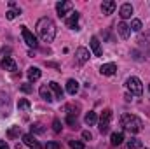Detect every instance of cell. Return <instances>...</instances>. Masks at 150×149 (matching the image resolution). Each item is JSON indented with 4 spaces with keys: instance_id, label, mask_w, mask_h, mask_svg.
Instances as JSON below:
<instances>
[{
    "instance_id": "cell-1",
    "label": "cell",
    "mask_w": 150,
    "mask_h": 149,
    "mask_svg": "<svg viewBox=\"0 0 150 149\" xmlns=\"http://www.w3.org/2000/svg\"><path fill=\"white\" fill-rule=\"evenodd\" d=\"M37 34L44 42H52L56 37V25L51 18H40L37 21Z\"/></svg>"
},
{
    "instance_id": "cell-2",
    "label": "cell",
    "mask_w": 150,
    "mask_h": 149,
    "mask_svg": "<svg viewBox=\"0 0 150 149\" xmlns=\"http://www.w3.org/2000/svg\"><path fill=\"white\" fill-rule=\"evenodd\" d=\"M120 123H122L124 130H127V132H131V133H138V132L142 130V126H143V125H142V119L136 117V116H133V114L122 116Z\"/></svg>"
},
{
    "instance_id": "cell-3",
    "label": "cell",
    "mask_w": 150,
    "mask_h": 149,
    "mask_svg": "<svg viewBox=\"0 0 150 149\" xmlns=\"http://www.w3.org/2000/svg\"><path fill=\"white\" fill-rule=\"evenodd\" d=\"M126 86H127V90L131 91V95L140 97V95L143 93V84H142V81H140L138 77H129V79L126 81Z\"/></svg>"
},
{
    "instance_id": "cell-4",
    "label": "cell",
    "mask_w": 150,
    "mask_h": 149,
    "mask_svg": "<svg viewBox=\"0 0 150 149\" xmlns=\"http://www.w3.org/2000/svg\"><path fill=\"white\" fill-rule=\"evenodd\" d=\"M110 119H112V111H110V109H105L103 114H101V117H100V123H98V125H100L98 128H100L101 133H107V132H108V128H110Z\"/></svg>"
},
{
    "instance_id": "cell-5",
    "label": "cell",
    "mask_w": 150,
    "mask_h": 149,
    "mask_svg": "<svg viewBox=\"0 0 150 149\" xmlns=\"http://www.w3.org/2000/svg\"><path fill=\"white\" fill-rule=\"evenodd\" d=\"M72 2H58L56 4V12L59 18H67L70 12H72Z\"/></svg>"
},
{
    "instance_id": "cell-6",
    "label": "cell",
    "mask_w": 150,
    "mask_h": 149,
    "mask_svg": "<svg viewBox=\"0 0 150 149\" xmlns=\"http://www.w3.org/2000/svg\"><path fill=\"white\" fill-rule=\"evenodd\" d=\"M21 34H23V39H25V42H26V46H30V47H37L38 46V42H37V37L23 25L21 27Z\"/></svg>"
},
{
    "instance_id": "cell-7",
    "label": "cell",
    "mask_w": 150,
    "mask_h": 149,
    "mask_svg": "<svg viewBox=\"0 0 150 149\" xmlns=\"http://www.w3.org/2000/svg\"><path fill=\"white\" fill-rule=\"evenodd\" d=\"M23 142H25L26 146L33 148V149H40V148H42V144H40L37 139L33 137V133H25V135H23Z\"/></svg>"
},
{
    "instance_id": "cell-8",
    "label": "cell",
    "mask_w": 150,
    "mask_h": 149,
    "mask_svg": "<svg viewBox=\"0 0 150 149\" xmlns=\"http://www.w3.org/2000/svg\"><path fill=\"white\" fill-rule=\"evenodd\" d=\"M0 67H2L4 70H9V72H14V70H18V65H16V62H14L11 56H5V58L2 60Z\"/></svg>"
},
{
    "instance_id": "cell-9",
    "label": "cell",
    "mask_w": 150,
    "mask_h": 149,
    "mask_svg": "<svg viewBox=\"0 0 150 149\" xmlns=\"http://www.w3.org/2000/svg\"><path fill=\"white\" fill-rule=\"evenodd\" d=\"M77 21H79V12H70L67 18H65V25L68 27V28H72V30H79V27H77Z\"/></svg>"
},
{
    "instance_id": "cell-10",
    "label": "cell",
    "mask_w": 150,
    "mask_h": 149,
    "mask_svg": "<svg viewBox=\"0 0 150 149\" xmlns=\"http://www.w3.org/2000/svg\"><path fill=\"white\" fill-rule=\"evenodd\" d=\"M75 58H77L79 63H86V62L89 60V49H87V47H79V49L75 51Z\"/></svg>"
},
{
    "instance_id": "cell-11",
    "label": "cell",
    "mask_w": 150,
    "mask_h": 149,
    "mask_svg": "<svg viewBox=\"0 0 150 149\" xmlns=\"http://www.w3.org/2000/svg\"><path fill=\"white\" fill-rule=\"evenodd\" d=\"M38 93H40V97H42L45 102H52V100H54L52 91H51V88H49L47 84H42V86H40V90H38Z\"/></svg>"
},
{
    "instance_id": "cell-12",
    "label": "cell",
    "mask_w": 150,
    "mask_h": 149,
    "mask_svg": "<svg viewBox=\"0 0 150 149\" xmlns=\"http://www.w3.org/2000/svg\"><path fill=\"white\" fill-rule=\"evenodd\" d=\"M117 32H119V35L122 39H129V35H131V28H129V25L124 23V21H120V23L117 25Z\"/></svg>"
},
{
    "instance_id": "cell-13",
    "label": "cell",
    "mask_w": 150,
    "mask_h": 149,
    "mask_svg": "<svg viewBox=\"0 0 150 149\" xmlns=\"http://www.w3.org/2000/svg\"><path fill=\"white\" fill-rule=\"evenodd\" d=\"M115 7H117V4H115L113 0H105V2L101 4V12H103L105 16H108V14H112L113 11H115Z\"/></svg>"
},
{
    "instance_id": "cell-14",
    "label": "cell",
    "mask_w": 150,
    "mask_h": 149,
    "mask_svg": "<svg viewBox=\"0 0 150 149\" xmlns=\"http://www.w3.org/2000/svg\"><path fill=\"white\" fill-rule=\"evenodd\" d=\"M117 72V65L115 63H105L100 67V74L101 75H113Z\"/></svg>"
},
{
    "instance_id": "cell-15",
    "label": "cell",
    "mask_w": 150,
    "mask_h": 149,
    "mask_svg": "<svg viewBox=\"0 0 150 149\" xmlns=\"http://www.w3.org/2000/svg\"><path fill=\"white\" fill-rule=\"evenodd\" d=\"M119 14H120V18H122V19L131 18V14H133V5H131V4H122V5H120V11H119Z\"/></svg>"
},
{
    "instance_id": "cell-16",
    "label": "cell",
    "mask_w": 150,
    "mask_h": 149,
    "mask_svg": "<svg viewBox=\"0 0 150 149\" xmlns=\"http://www.w3.org/2000/svg\"><path fill=\"white\" fill-rule=\"evenodd\" d=\"M91 49H93L94 56H101V54H103V51H101V44H100L98 37H91Z\"/></svg>"
},
{
    "instance_id": "cell-17",
    "label": "cell",
    "mask_w": 150,
    "mask_h": 149,
    "mask_svg": "<svg viewBox=\"0 0 150 149\" xmlns=\"http://www.w3.org/2000/svg\"><path fill=\"white\" fill-rule=\"evenodd\" d=\"M49 88H51V91H54V98H58V100L63 98V90H61V86H59L58 82L51 81V82H49Z\"/></svg>"
},
{
    "instance_id": "cell-18",
    "label": "cell",
    "mask_w": 150,
    "mask_h": 149,
    "mask_svg": "<svg viewBox=\"0 0 150 149\" xmlns=\"http://www.w3.org/2000/svg\"><path fill=\"white\" fill-rule=\"evenodd\" d=\"M67 91H68L70 95H77V91H79V81L68 79V81H67Z\"/></svg>"
},
{
    "instance_id": "cell-19",
    "label": "cell",
    "mask_w": 150,
    "mask_h": 149,
    "mask_svg": "<svg viewBox=\"0 0 150 149\" xmlns=\"http://www.w3.org/2000/svg\"><path fill=\"white\" fill-rule=\"evenodd\" d=\"M84 121H86V125H87V126H93V125H96V123H98V116H96V112H94V111H89L87 114H86Z\"/></svg>"
},
{
    "instance_id": "cell-20",
    "label": "cell",
    "mask_w": 150,
    "mask_h": 149,
    "mask_svg": "<svg viewBox=\"0 0 150 149\" xmlns=\"http://www.w3.org/2000/svg\"><path fill=\"white\" fill-rule=\"evenodd\" d=\"M122 140H124V133H120V132H115V133L110 135V142H112V146H120Z\"/></svg>"
},
{
    "instance_id": "cell-21",
    "label": "cell",
    "mask_w": 150,
    "mask_h": 149,
    "mask_svg": "<svg viewBox=\"0 0 150 149\" xmlns=\"http://www.w3.org/2000/svg\"><path fill=\"white\" fill-rule=\"evenodd\" d=\"M40 75H42L40 69H37V67H30V69H28V79H30V81H38Z\"/></svg>"
},
{
    "instance_id": "cell-22",
    "label": "cell",
    "mask_w": 150,
    "mask_h": 149,
    "mask_svg": "<svg viewBox=\"0 0 150 149\" xmlns=\"http://www.w3.org/2000/svg\"><path fill=\"white\" fill-rule=\"evenodd\" d=\"M18 107H19V111L28 112V111H30V102H28V100H25V98H21V100L18 102Z\"/></svg>"
},
{
    "instance_id": "cell-23",
    "label": "cell",
    "mask_w": 150,
    "mask_h": 149,
    "mask_svg": "<svg viewBox=\"0 0 150 149\" xmlns=\"http://www.w3.org/2000/svg\"><path fill=\"white\" fill-rule=\"evenodd\" d=\"M127 149H142V142L138 139H131L127 142Z\"/></svg>"
},
{
    "instance_id": "cell-24",
    "label": "cell",
    "mask_w": 150,
    "mask_h": 149,
    "mask_svg": "<svg viewBox=\"0 0 150 149\" xmlns=\"http://www.w3.org/2000/svg\"><path fill=\"white\" fill-rule=\"evenodd\" d=\"M129 28H131L133 32H140V30H142V21H140V19H133L131 25H129Z\"/></svg>"
},
{
    "instance_id": "cell-25",
    "label": "cell",
    "mask_w": 150,
    "mask_h": 149,
    "mask_svg": "<svg viewBox=\"0 0 150 149\" xmlns=\"http://www.w3.org/2000/svg\"><path fill=\"white\" fill-rule=\"evenodd\" d=\"M19 133H21V128H19V126H12V128L9 130V137H11V139H14V137H18Z\"/></svg>"
},
{
    "instance_id": "cell-26",
    "label": "cell",
    "mask_w": 150,
    "mask_h": 149,
    "mask_svg": "<svg viewBox=\"0 0 150 149\" xmlns=\"http://www.w3.org/2000/svg\"><path fill=\"white\" fill-rule=\"evenodd\" d=\"M32 133H44V126L40 123H33L32 125Z\"/></svg>"
},
{
    "instance_id": "cell-27",
    "label": "cell",
    "mask_w": 150,
    "mask_h": 149,
    "mask_svg": "<svg viewBox=\"0 0 150 149\" xmlns=\"http://www.w3.org/2000/svg\"><path fill=\"white\" fill-rule=\"evenodd\" d=\"M70 148L72 149H84V144L80 140H70Z\"/></svg>"
},
{
    "instance_id": "cell-28",
    "label": "cell",
    "mask_w": 150,
    "mask_h": 149,
    "mask_svg": "<svg viewBox=\"0 0 150 149\" xmlns=\"http://www.w3.org/2000/svg\"><path fill=\"white\" fill-rule=\"evenodd\" d=\"M52 130H54L56 133L61 132V121H59V119H54V121H52Z\"/></svg>"
},
{
    "instance_id": "cell-29",
    "label": "cell",
    "mask_w": 150,
    "mask_h": 149,
    "mask_svg": "<svg viewBox=\"0 0 150 149\" xmlns=\"http://www.w3.org/2000/svg\"><path fill=\"white\" fill-rule=\"evenodd\" d=\"M44 148H45V149H59L61 146H59V142H54V140H51V142H47Z\"/></svg>"
},
{
    "instance_id": "cell-30",
    "label": "cell",
    "mask_w": 150,
    "mask_h": 149,
    "mask_svg": "<svg viewBox=\"0 0 150 149\" xmlns=\"http://www.w3.org/2000/svg\"><path fill=\"white\" fill-rule=\"evenodd\" d=\"M19 12H21V9H19V11H7V14H5V16H7V19H14Z\"/></svg>"
},
{
    "instance_id": "cell-31",
    "label": "cell",
    "mask_w": 150,
    "mask_h": 149,
    "mask_svg": "<svg viewBox=\"0 0 150 149\" xmlns=\"http://www.w3.org/2000/svg\"><path fill=\"white\" fill-rule=\"evenodd\" d=\"M67 123L75 128V126H77V117H75V116H67Z\"/></svg>"
},
{
    "instance_id": "cell-32",
    "label": "cell",
    "mask_w": 150,
    "mask_h": 149,
    "mask_svg": "<svg viewBox=\"0 0 150 149\" xmlns=\"http://www.w3.org/2000/svg\"><path fill=\"white\" fill-rule=\"evenodd\" d=\"M82 139H84V140H91V139H93L91 132H87V130H86V132H82Z\"/></svg>"
},
{
    "instance_id": "cell-33",
    "label": "cell",
    "mask_w": 150,
    "mask_h": 149,
    "mask_svg": "<svg viewBox=\"0 0 150 149\" xmlns=\"http://www.w3.org/2000/svg\"><path fill=\"white\" fill-rule=\"evenodd\" d=\"M21 91L30 93V91H32V86H30V84H23V86H21Z\"/></svg>"
},
{
    "instance_id": "cell-34",
    "label": "cell",
    "mask_w": 150,
    "mask_h": 149,
    "mask_svg": "<svg viewBox=\"0 0 150 149\" xmlns=\"http://www.w3.org/2000/svg\"><path fill=\"white\" fill-rule=\"evenodd\" d=\"M0 149H9V146H7L5 140H0Z\"/></svg>"
},
{
    "instance_id": "cell-35",
    "label": "cell",
    "mask_w": 150,
    "mask_h": 149,
    "mask_svg": "<svg viewBox=\"0 0 150 149\" xmlns=\"http://www.w3.org/2000/svg\"><path fill=\"white\" fill-rule=\"evenodd\" d=\"M149 91H150V84H149Z\"/></svg>"
}]
</instances>
